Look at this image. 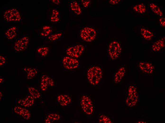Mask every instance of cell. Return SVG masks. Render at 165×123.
<instances>
[{
  "instance_id": "cell-30",
  "label": "cell",
  "mask_w": 165,
  "mask_h": 123,
  "mask_svg": "<svg viewBox=\"0 0 165 123\" xmlns=\"http://www.w3.org/2000/svg\"><path fill=\"white\" fill-rule=\"evenodd\" d=\"M6 59L5 58L2 56H0V65L2 66L6 63Z\"/></svg>"
},
{
  "instance_id": "cell-5",
  "label": "cell",
  "mask_w": 165,
  "mask_h": 123,
  "mask_svg": "<svg viewBox=\"0 0 165 123\" xmlns=\"http://www.w3.org/2000/svg\"><path fill=\"white\" fill-rule=\"evenodd\" d=\"M80 36L84 41L90 42L94 40L96 35V32L93 28L88 27L84 28L80 32Z\"/></svg>"
},
{
  "instance_id": "cell-31",
  "label": "cell",
  "mask_w": 165,
  "mask_h": 123,
  "mask_svg": "<svg viewBox=\"0 0 165 123\" xmlns=\"http://www.w3.org/2000/svg\"><path fill=\"white\" fill-rule=\"evenodd\" d=\"M81 2L83 5L85 7H87L90 3V0H82Z\"/></svg>"
},
{
  "instance_id": "cell-29",
  "label": "cell",
  "mask_w": 165,
  "mask_h": 123,
  "mask_svg": "<svg viewBox=\"0 0 165 123\" xmlns=\"http://www.w3.org/2000/svg\"><path fill=\"white\" fill-rule=\"evenodd\" d=\"M62 35V34L61 33H55L50 35L49 36L48 38L50 41H54L60 38Z\"/></svg>"
},
{
  "instance_id": "cell-1",
  "label": "cell",
  "mask_w": 165,
  "mask_h": 123,
  "mask_svg": "<svg viewBox=\"0 0 165 123\" xmlns=\"http://www.w3.org/2000/svg\"><path fill=\"white\" fill-rule=\"evenodd\" d=\"M102 76V70L100 67L94 66L88 70L87 73V79L92 85H95L99 82Z\"/></svg>"
},
{
  "instance_id": "cell-12",
  "label": "cell",
  "mask_w": 165,
  "mask_h": 123,
  "mask_svg": "<svg viewBox=\"0 0 165 123\" xmlns=\"http://www.w3.org/2000/svg\"><path fill=\"white\" fill-rule=\"evenodd\" d=\"M14 110L16 113L27 120L31 118V114L30 113L26 108L19 106H16L14 108Z\"/></svg>"
},
{
  "instance_id": "cell-6",
  "label": "cell",
  "mask_w": 165,
  "mask_h": 123,
  "mask_svg": "<svg viewBox=\"0 0 165 123\" xmlns=\"http://www.w3.org/2000/svg\"><path fill=\"white\" fill-rule=\"evenodd\" d=\"M80 104L84 112L87 114L90 115L93 111V106L90 98L87 96L84 95L82 97Z\"/></svg>"
},
{
  "instance_id": "cell-8",
  "label": "cell",
  "mask_w": 165,
  "mask_h": 123,
  "mask_svg": "<svg viewBox=\"0 0 165 123\" xmlns=\"http://www.w3.org/2000/svg\"><path fill=\"white\" fill-rule=\"evenodd\" d=\"M62 63L64 67L69 70L77 68L79 65V63L78 60L69 56L64 57L63 59Z\"/></svg>"
},
{
  "instance_id": "cell-34",
  "label": "cell",
  "mask_w": 165,
  "mask_h": 123,
  "mask_svg": "<svg viewBox=\"0 0 165 123\" xmlns=\"http://www.w3.org/2000/svg\"><path fill=\"white\" fill-rule=\"evenodd\" d=\"M52 2L55 4H59L60 1L59 0H52Z\"/></svg>"
},
{
  "instance_id": "cell-27",
  "label": "cell",
  "mask_w": 165,
  "mask_h": 123,
  "mask_svg": "<svg viewBox=\"0 0 165 123\" xmlns=\"http://www.w3.org/2000/svg\"><path fill=\"white\" fill-rule=\"evenodd\" d=\"M52 31L51 27L49 26H43L41 33V35L43 37L48 36Z\"/></svg>"
},
{
  "instance_id": "cell-16",
  "label": "cell",
  "mask_w": 165,
  "mask_h": 123,
  "mask_svg": "<svg viewBox=\"0 0 165 123\" xmlns=\"http://www.w3.org/2000/svg\"><path fill=\"white\" fill-rule=\"evenodd\" d=\"M17 34V28L15 26H12L9 28L5 33L6 38L9 40H11L16 37Z\"/></svg>"
},
{
  "instance_id": "cell-18",
  "label": "cell",
  "mask_w": 165,
  "mask_h": 123,
  "mask_svg": "<svg viewBox=\"0 0 165 123\" xmlns=\"http://www.w3.org/2000/svg\"><path fill=\"white\" fill-rule=\"evenodd\" d=\"M23 70L27 73V77L28 79H31L37 74L38 72L35 68H25Z\"/></svg>"
},
{
  "instance_id": "cell-9",
  "label": "cell",
  "mask_w": 165,
  "mask_h": 123,
  "mask_svg": "<svg viewBox=\"0 0 165 123\" xmlns=\"http://www.w3.org/2000/svg\"><path fill=\"white\" fill-rule=\"evenodd\" d=\"M29 42L28 37L24 36L16 40L14 44V48L17 53H21L24 51L27 48Z\"/></svg>"
},
{
  "instance_id": "cell-26",
  "label": "cell",
  "mask_w": 165,
  "mask_h": 123,
  "mask_svg": "<svg viewBox=\"0 0 165 123\" xmlns=\"http://www.w3.org/2000/svg\"><path fill=\"white\" fill-rule=\"evenodd\" d=\"M59 15V13L57 10L55 9H53L52 11L51 15L50 18V21L54 22H58L59 20L58 16Z\"/></svg>"
},
{
  "instance_id": "cell-11",
  "label": "cell",
  "mask_w": 165,
  "mask_h": 123,
  "mask_svg": "<svg viewBox=\"0 0 165 123\" xmlns=\"http://www.w3.org/2000/svg\"><path fill=\"white\" fill-rule=\"evenodd\" d=\"M54 85L53 80L49 76L43 75L42 77L40 83L41 88L43 91H46L49 87H52Z\"/></svg>"
},
{
  "instance_id": "cell-4",
  "label": "cell",
  "mask_w": 165,
  "mask_h": 123,
  "mask_svg": "<svg viewBox=\"0 0 165 123\" xmlns=\"http://www.w3.org/2000/svg\"><path fill=\"white\" fill-rule=\"evenodd\" d=\"M4 19L8 22H17L20 21L21 17L19 11L16 9L13 8L8 9L4 12Z\"/></svg>"
},
{
  "instance_id": "cell-21",
  "label": "cell",
  "mask_w": 165,
  "mask_h": 123,
  "mask_svg": "<svg viewBox=\"0 0 165 123\" xmlns=\"http://www.w3.org/2000/svg\"><path fill=\"white\" fill-rule=\"evenodd\" d=\"M61 117L58 114L53 113L50 114L48 116L46 119L45 122L46 123H51L54 121L60 120Z\"/></svg>"
},
{
  "instance_id": "cell-2",
  "label": "cell",
  "mask_w": 165,
  "mask_h": 123,
  "mask_svg": "<svg viewBox=\"0 0 165 123\" xmlns=\"http://www.w3.org/2000/svg\"><path fill=\"white\" fill-rule=\"evenodd\" d=\"M138 99V95L136 86L133 84L130 85L125 99L126 105L129 108H133L137 104Z\"/></svg>"
},
{
  "instance_id": "cell-37",
  "label": "cell",
  "mask_w": 165,
  "mask_h": 123,
  "mask_svg": "<svg viewBox=\"0 0 165 123\" xmlns=\"http://www.w3.org/2000/svg\"><path fill=\"white\" fill-rule=\"evenodd\" d=\"M0 100H1V98L2 97V93L1 92V91H0Z\"/></svg>"
},
{
  "instance_id": "cell-23",
  "label": "cell",
  "mask_w": 165,
  "mask_h": 123,
  "mask_svg": "<svg viewBox=\"0 0 165 123\" xmlns=\"http://www.w3.org/2000/svg\"><path fill=\"white\" fill-rule=\"evenodd\" d=\"M49 51V48L46 46H39L37 49L38 54L43 57H45L47 55Z\"/></svg>"
},
{
  "instance_id": "cell-10",
  "label": "cell",
  "mask_w": 165,
  "mask_h": 123,
  "mask_svg": "<svg viewBox=\"0 0 165 123\" xmlns=\"http://www.w3.org/2000/svg\"><path fill=\"white\" fill-rule=\"evenodd\" d=\"M138 66L143 73L149 75L153 73L154 68V66L150 62L144 61L140 62Z\"/></svg>"
},
{
  "instance_id": "cell-25",
  "label": "cell",
  "mask_w": 165,
  "mask_h": 123,
  "mask_svg": "<svg viewBox=\"0 0 165 123\" xmlns=\"http://www.w3.org/2000/svg\"><path fill=\"white\" fill-rule=\"evenodd\" d=\"M133 9L136 12L140 13H144L146 10V6L143 3L140 4L135 6Z\"/></svg>"
},
{
  "instance_id": "cell-19",
  "label": "cell",
  "mask_w": 165,
  "mask_h": 123,
  "mask_svg": "<svg viewBox=\"0 0 165 123\" xmlns=\"http://www.w3.org/2000/svg\"><path fill=\"white\" fill-rule=\"evenodd\" d=\"M140 30L142 36L146 40H151L154 36L153 33L147 29L142 28Z\"/></svg>"
},
{
  "instance_id": "cell-24",
  "label": "cell",
  "mask_w": 165,
  "mask_h": 123,
  "mask_svg": "<svg viewBox=\"0 0 165 123\" xmlns=\"http://www.w3.org/2000/svg\"><path fill=\"white\" fill-rule=\"evenodd\" d=\"M150 7L152 11L155 14L160 16H163V14L159 7L154 3H151Z\"/></svg>"
},
{
  "instance_id": "cell-13",
  "label": "cell",
  "mask_w": 165,
  "mask_h": 123,
  "mask_svg": "<svg viewBox=\"0 0 165 123\" xmlns=\"http://www.w3.org/2000/svg\"><path fill=\"white\" fill-rule=\"evenodd\" d=\"M125 67L123 66L118 69L114 75L113 81L115 84H118L121 82L125 74Z\"/></svg>"
},
{
  "instance_id": "cell-14",
  "label": "cell",
  "mask_w": 165,
  "mask_h": 123,
  "mask_svg": "<svg viewBox=\"0 0 165 123\" xmlns=\"http://www.w3.org/2000/svg\"><path fill=\"white\" fill-rule=\"evenodd\" d=\"M34 98L31 95H28L24 99H20L18 101L20 106L28 107L33 105L34 104Z\"/></svg>"
},
{
  "instance_id": "cell-35",
  "label": "cell",
  "mask_w": 165,
  "mask_h": 123,
  "mask_svg": "<svg viewBox=\"0 0 165 123\" xmlns=\"http://www.w3.org/2000/svg\"><path fill=\"white\" fill-rule=\"evenodd\" d=\"M4 82V80L3 78H0V83H2Z\"/></svg>"
},
{
  "instance_id": "cell-20",
  "label": "cell",
  "mask_w": 165,
  "mask_h": 123,
  "mask_svg": "<svg viewBox=\"0 0 165 123\" xmlns=\"http://www.w3.org/2000/svg\"><path fill=\"white\" fill-rule=\"evenodd\" d=\"M70 6L72 11L77 15H79L81 13V10L78 3L76 1H73L70 4Z\"/></svg>"
},
{
  "instance_id": "cell-36",
  "label": "cell",
  "mask_w": 165,
  "mask_h": 123,
  "mask_svg": "<svg viewBox=\"0 0 165 123\" xmlns=\"http://www.w3.org/2000/svg\"><path fill=\"white\" fill-rule=\"evenodd\" d=\"M137 123H146V122L145 121H137Z\"/></svg>"
},
{
  "instance_id": "cell-3",
  "label": "cell",
  "mask_w": 165,
  "mask_h": 123,
  "mask_svg": "<svg viewBox=\"0 0 165 123\" xmlns=\"http://www.w3.org/2000/svg\"><path fill=\"white\" fill-rule=\"evenodd\" d=\"M121 51V46L118 42L113 41L109 45L108 53L111 59L113 60H116L119 57Z\"/></svg>"
},
{
  "instance_id": "cell-32",
  "label": "cell",
  "mask_w": 165,
  "mask_h": 123,
  "mask_svg": "<svg viewBox=\"0 0 165 123\" xmlns=\"http://www.w3.org/2000/svg\"><path fill=\"white\" fill-rule=\"evenodd\" d=\"M159 22L160 25L162 27H165V18L162 17L160 18Z\"/></svg>"
},
{
  "instance_id": "cell-15",
  "label": "cell",
  "mask_w": 165,
  "mask_h": 123,
  "mask_svg": "<svg viewBox=\"0 0 165 123\" xmlns=\"http://www.w3.org/2000/svg\"><path fill=\"white\" fill-rule=\"evenodd\" d=\"M57 99L59 103L62 106H67L72 101L70 96L67 94L59 95L57 96Z\"/></svg>"
},
{
  "instance_id": "cell-22",
  "label": "cell",
  "mask_w": 165,
  "mask_h": 123,
  "mask_svg": "<svg viewBox=\"0 0 165 123\" xmlns=\"http://www.w3.org/2000/svg\"><path fill=\"white\" fill-rule=\"evenodd\" d=\"M28 91L31 95L35 99L40 98L41 95L39 91L36 88L32 87H28Z\"/></svg>"
},
{
  "instance_id": "cell-17",
  "label": "cell",
  "mask_w": 165,
  "mask_h": 123,
  "mask_svg": "<svg viewBox=\"0 0 165 123\" xmlns=\"http://www.w3.org/2000/svg\"><path fill=\"white\" fill-rule=\"evenodd\" d=\"M165 46V37L160 38L155 42L152 47V50L155 52L159 51Z\"/></svg>"
},
{
  "instance_id": "cell-7",
  "label": "cell",
  "mask_w": 165,
  "mask_h": 123,
  "mask_svg": "<svg viewBox=\"0 0 165 123\" xmlns=\"http://www.w3.org/2000/svg\"><path fill=\"white\" fill-rule=\"evenodd\" d=\"M84 49L83 45L78 44L68 48L66 50V53L69 57L75 58H78L82 54Z\"/></svg>"
},
{
  "instance_id": "cell-28",
  "label": "cell",
  "mask_w": 165,
  "mask_h": 123,
  "mask_svg": "<svg viewBox=\"0 0 165 123\" xmlns=\"http://www.w3.org/2000/svg\"><path fill=\"white\" fill-rule=\"evenodd\" d=\"M99 122L103 123H112L110 119L105 114H101L99 116Z\"/></svg>"
},
{
  "instance_id": "cell-33",
  "label": "cell",
  "mask_w": 165,
  "mask_h": 123,
  "mask_svg": "<svg viewBox=\"0 0 165 123\" xmlns=\"http://www.w3.org/2000/svg\"><path fill=\"white\" fill-rule=\"evenodd\" d=\"M120 1V0H110L109 2L111 4H114L118 3Z\"/></svg>"
}]
</instances>
